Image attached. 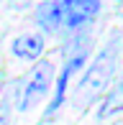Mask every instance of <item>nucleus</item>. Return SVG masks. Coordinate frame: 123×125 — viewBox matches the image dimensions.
<instances>
[{
    "mask_svg": "<svg viewBox=\"0 0 123 125\" xmlns=\"http://www.w3.org/2000/svg\"><path fill=\"white\" fill-rule=\"evenodd\" d=\"M115 56H118V43H110L108 49L100 51V56L92 61V66L85 72V77L80 79L74 89V105L77 107H87L90 102H95L103 94V89L108 87L110 77H113V69H115Z\"/></svg>",
    "mask_w": 123,
    "mask_h": 125,
    "instance_id": "nucleus-1",
    "label": "nucleus"
},
{
    "mask_svg": "<svg viewBox=\"0 0 123 125\" xmlns=\"http://www.w3.org/2000/svg\"><path fill=\"white\" fill-rule=\"evenodd\" d=\"M51 82H54V66L49 64V61L36 64L31 69V74L26 77L23 89H21V94H18V110L26 112V110H31L33 105H38V102L46 97Z\"/></svg>",
    "mask_w": 123,
    "mask_h": 125,
    "instance_id": "nucleus-2",
    "label": "nucleus"
},
{
    "mask_svg": "<svg viewBox=\"0 0 123 125\" xmlns=\"http://www.w3.org/2000/svg\"><path fill=\"white\" fill-rule=\"evenodd\" d=\"M100 10V0H64L62 5V26L77 28Z\"/></svg>",
    "mask_w": 123,
    "mask_h": 125,
    "instance_id": "nucleus-3",
    "label": "nucleus"
},
{
    "mask_svg": "<svg viewBox=\"0 0 123 125\" xmlns=\"http://www.w3.org/2000/svg\"><path fill=\"white\" fill-rule=\"evenodd\" d=\"M10 49H13V56H18V59H38L44 51V38L36 36V33L18 36Z\"/></svg>",
    "mask_w": 123,
    "mask_h": 125,
    "instance_id": "nucleus-4",
    "label": "nucleus"
},
{
    "mask_svg": "<svg viewBox=\"0 0 123 125\" xmlns=\"http://www.w3.org/2000/svg\"><path fill=\"white\" fill-rule=\"evenodd\" d=\"M62 5L64 0H49L38 8V26H44L46 31H54V28L62 26Z\"/></svg>",
    "mask_w": 123,
    "mask_h": 125,
    "instance_id": "nucleus-5",
    "label": "nucleus"
},
{
    "mask_svg": "<svg viewBox=\"0 0 123 125\" xmlns=\"http://www.w3.org/2000/svg\"><path fill=\"white\" fill-rule=\"evenodd\" d=\"M82 59H85V51H82V54H77L74 59H69V64L64 66V72H62V77H59V82H57V92H54V100L49 102V112H54V110L62 105V100H64V89H67V79H69V77H72V72H74L77 66L82 64Z\"/></svg>",
    "mask_w": 123,
    "mask_h": 125,
    "instance_id": "nucleus-6",
    "label": "nucleus"
},
{
    "mask_svg": "<svg viewBox=\"0 0 123 125\" xmlns=\"http://www.w3.org/2000/svg\"><path fill=\"white\" fill-rule=\"evenodd\" d=\"M121 110H123V82H118L108 92V97L103 100V105H100V110H98V117L105 120V117L115 115V112H121Z\"/></svg>",
    "mask_w": 123,
    "mask_h": 125,
    "instance_id": "nucleus-7",
    "label": "nucleus"
},
{
    "mask_svg": "<svg viewBox=\"0 0 123 125\" xmlns=\"http://www.w3.org/2000/svg\"><path fill=\"white\" fill-rule=\"evenodd\" d=\"M8 100H10L8 94L0 97V125H8V120H10V102Z\"/></svg>",
    "mask_w": 123,
    "mask_h": 125,
    "instance_id": "nucleus-8",
    "label": "nucleus"
}]
</instances>
